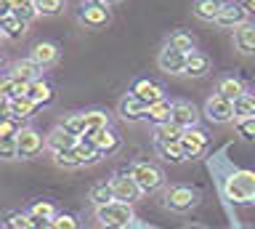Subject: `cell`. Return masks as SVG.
I'll return each instance as SVG.
<instances>
[{
    "mask_svg": "<svg viewBox=\"0 0 255 229\" xmlns=\"http://www.w3.org/2000/svg\"><path fill=\"white\" fill-rule=\"evenodd\" d=\"M223 192L231 203H253L255 200V171H234L223 184Z\"/></svg>",
    "mask_w": 255,
    "mask_h": 229,
    "instance_id": "1",
    "label": "cell"
},
{
    "mask_svg": "<svg viewBox=\"0 0 255 229\" xmlns=\"http://www.w3.org/2000/svg\"><path fill=\"white\" fill-rule=\"evenodd\" d=\"M128 173L135 179V184H138L143 192H157V189H162L165 187V173L159 165L154 163H130V168H128Z\"/></svg>",
    "mask_w": 255,
    "mask_h": 229,
    "instance_id": "2",
    "label": "cell"
},
{
    "mask_svg": "<svg viewBox=\"0 0 255 229\" xmlns=\"http://www.w3.org/2000/svg\"><path fill=\"white\" fill-rule=\"evenodd\" d=\"M199 192L186 184H175L165 189V208H170L173 213H189L191 208H197Z\"/></svg>",
    "mask_w": 255,
    "mask_h": 229,
    "instance_id": "3",
    "label": "cell"
},
{
    "mask_svg": "<svg viewBox=\"0 0 255 229\" xmlns=\"http://www.w3.org/2000/svg\"><path fill=\"white\" fill-rule=\"evenodd\" d=\"M109 187H112V195H115V200L128 203V205L138 203V200H141V195H143V189L135 184V179H133L128 171L115 173V176L109 179Z\"/></svg>",
    "mask_w": 255,
    "mask_h": 229,
    "instance_id": "4",
    "label": "cell"
},
{
    "mask_svg": "<svg viewBox=\"0 0 255 229\" xmlns=\"http://www.w3.org/2000/svg\"><path fill=\"white\" fill-rule=\"evenodd\" d=\"M80 24H85L88 29H101L112 21V11L107 3L101 0H88V3L80 5V13H77Z\"/></svg>",
    "mask_w": 255,
    "mask_h": 229,
    "instance_id": "5",
    "label": "cell"
},
{
    "mask_svg": "<svg viewBox=\"0 0 255 229\" xmlns=\"http://www.w3.org/2000/svg\"><path fill=\"white\" fill-rule=\"evenodd\" d=\"M96 219H99V224H120V227H128V224L133 221V205L120 203V200H112V203L99 205V208H96Z\"/></svg>",
    "mask_w": 255,
    "mask_h": 229,
    "instance_id": "6",
    "label": "cell"
},
{
    "mask_svg": "<svg viewBox=\"0 0 255 229\" xmlns=\"http://www.w3.org/2000/svg\"><path fill=\"white\" fill-rule=\"evenodd\" d=\"M16 149H19V157L21 160H32V157H37L40 152L45 149V136L35 128H24L16 133Z\"/></svg>",
    "mask_w": 255,
    "mask_h": 229,
    "instance_id": "7",
    "label": "cell"
},
{
    "mask_svg": "<svg viewBox=\"0 0 255 229\" xmlns=\"http://www.w3.org/2000/svg\"><path fill=\"white\" fill-rule=\"evenodd\" d=\"M205 117L215 125L234 123V101L223 99L221 93H213V96L205 101Z\"/></svg>",
    "mask_w": 255,
    "mask_h": 229,
    "instance_id": "8",
    "label": "cell"
},
{
    "mask_svg": "<svg viewBox=\"0 0 255 229\" xmlns=\"http://www.w3.org/2000/svg\"><path fill=\"white\" fill-rule=\"evenodd\" d=\"M117 112L125 123H138V120H146V112H149V104L143 99H138L135 93H125L117 104Z\"/></svg>",
    "mask_w": 255,
    "mask_h": 229,
    "instance_id": "9",
    "label": "cell"
},
{
    "mask_svg": "<svg viewBox=\"0 0 255 229\" xmlns=\"http://www.w3.org/2000/svg\"><path fill=\"white\" fill-rule=\"evenodd\" d=\"M207 147H210V139H207L205 131H199V128H186L183 131L181 149H183V157H186V160H194V157L205 155Z\"/></svg>",
    "mask_w": 255,
    "mask_h": 229,
    "instance_id": "10",
    "label": "cell"
},
{
    "mask_svg": "<svg viewBox=\"0 0 255 229\" xmlns=\"http://www.w3.org/2000/svg\"><path fill=\"white\" fill-rule=\"evenodd\" d=\"M85 136H91L99 147V157H115L120 149H123V139L117 136L112 128H104V131H85Z\"/></svg>",
    "mask_w": 255,
    "mask_h": 229,
    "instance_id": "11",
    "label": "cell"
},
{
    "mask_svg": "<svg viewBox=\"0 0 255 229\" xmlns=\"http://www.w3.org/2000/svg\"><path fill=\"white\" fill-rule=\"evenodd\" d=\"M247 16H250V13L245 11L242 3H237V0H229V3H223V11H221V16L215 19V24H218V27H226V29H237L239 24L250 21Z\"/></svg>",
    "mask_w": 255,
    "mask_h": 229,
    "instance_id": "12",
    "label": "cell"
},
{
    "mask_svg": "<svg viewBox=\"0 0 255 229\" xmlns=\"http://www.w3.org/2000/svg\"><path fill=\"white\" fill-rule=\"evenodd\" d=\"M170 120H173L175 125H181L183 131H186V128H197V123H199V109L191 104V101L178 99V101H173V115H170Z\"/></svg>",
    "mask_w": 255,
    "mask_h": 229,
    "instance_id": "13",
    "label": "cell"
},
{
    "mask_svg": "<svg viewBox=\"0 0 255 229\" xmlns=\"http://www.w3.org/2000/svg\"><path fill=\"white\" fill-rule=\"evenodd\" d=\"M157 67L162 69L165 75H183V67H186V53L170 48V45H165L162 51H159L157 56Z\"/></svg>",
    "mask_w": 255,
    "mask_h": 229,
    "instance_id": "14",
    "label": "cell"
},
{
    "mask_svg": "<svg viewBox=\"0 0 255 229\" xmlns=\"http://www.w3.org/2000/svg\"><path fill=\"white\" fill-rule=\"evenodd\" d=\"M29 59L35 61V64L40 69H48V67H53L56 61H59V45L51 43V40H43V43H37L35 48L29 51Z\"/></svg>",
    "mask_w": 255,
    "mask_h": 229,
    "instance_id": "15",
    "label": "cell"
},
{
    "mask_svg": "<svg viewBox=\"0 0 255 229\" xmlns=\"http://www.w3.org/2000/svg\"><path fill=\"white\" fill-rule=\"evenodd\" d=\"M130 93H135L138 99H143L146 104H154V101L165 99V88L154 80H146V77H138V80H133L130 85Z\"/></svg>",
    "mask_w": 255,
    "mask_h": 229,
    "instance_id": "16",
    "label": "cell"
},
{
    "mask_svg": "<svg viewBox=\"0 0 255 229\" xmlns=\"http://www.w3.org/2000/svg\"><path fill=\"white\" fill-rule=\"evenodd\" d=\"M234 48L247 56L255 53V21H245L234 29Z\"/></svg>",
    "mask_w": 255,
    "mask_h": 229,
    "instance_id": "17",
    "label": "cell"
},
{
    "mask_svg": "<svg viewBox=\"0 0 255 229\" xmlns=\"http://www.w3.org/2000/svg\"><path fill=\"white\" fill-rule=\"evenodd\" d=\"M75 147H77V139L69 136V133L61 128V125H59V128H53V131L45 136V149H48L51 155L67 152V149H75Z\"/></svg>",
    "mask_w": 255,
    "mask_h": 229,
    "instance_id": "18",
    "label": "cell"
},
{
    "mask_svg": "<svg viewBox=\"0 0 255 229\" xmlns=\"http://www.w3.org/2000/svg\"><path fill=\"white\" fill-rule=\"evenodd\" d=\"M27 96L35 99L40 107H48V104H53V101H56V91H53V85L48 83V80L37 77V80H32L27 85Z\"/></svg>",
    "mask_w": 255,
    "mask_h": 229,
    "instance_id": "19",
    "label": "cell"
},
{
    "mask_svg": "<svg viewBox=\"0 0 255 229\" xmlns=\"http://www.w3.org/2000/svg\"><path fill=\"white\" fill-rule=\"evenodd\" d=\"M37 109H40V104H37L35 99H29L27 93H24V96H13V99H8V115L19 117V120L35 117Z\"/></svg>",
    "mask_w": 255,
    "mask_h": 229,
    "instance_id": "20",
    "label": "cell"
},
{
    "mask_svg": "<svg viewBox=\"0 0 255 229\" xmlns=\"http://www.w3.org/2000/svg\"><path fill=\"white\" fill-rule=\"evenodd\" d=\"M223 11V0H194L191 3V13L199 21H215Z\"/></svg>",
    "mask_w": 255,
    "mask_h": 229,
    "instance_id": "21",
    "label": "cell"
},
{
    "mask_svg": "<svg viewBox=\"0 0 255 229\" xmlns=\"http://www.w3.org/2000/svg\"><path fill=\"white\" fill-rule=\"evenodd\" d=\"M210 72V59H207V53L202 51H191L186 53V67H183V75L189 77H202Z\"/></svg>",
    "mask_w": 255,
    "mask_h": 229,
    "instance_id": "22",
    "label": "cell"
},
{
    "mask_svg": "<svg viewBox=\"0 0 255 229\" xmlns=\"http://www.w3.org/2000/svg\"><path fill=\"white\" fill-rule=\"evenodd\" d=\"M40 72H43V69H40L35 61H32V59H24V61H16L8 75L16 77L19 83H32V80H37V77H40Z\"/></svg>",
    "mask_w": 255,
    "mask_h": 229,
    "instance_id": "23",
    "label": "cell"
},
{
    "mask_svg": "<svg viewBox=\"0 0 255 229\" xmlns=\"http://www.w3.org/2000/svg\"><path fill=\"white\" fill-rule=\"evenodd\" d=\"M154 149L165 163H183L186 160L183 149H181V141H154Z\"/></svg>",
    "mask_w": 255,
    "mask_h": 229,
    "instance_id": "24",
    "label": "cell"
},
{
    "mask_svg": "<svg viewBox=\"0 0 255 229\" xmlns=\"http://www.w3.org/2000/svg\"><path fill=\"white\" fill-rule=\"evenodd\" d=\"M218 93H221L223 99H231V101H234V99H239V96H242V93H247V91H245V83L239 80V77L226 75V77H221V80H218Z\"/></svg>",
    "mask_w": 255,
    "mask_h": 229,
    "instance_id": "25",
    "label": "cell"
},
{
    "mask_svg": "<svg viewBox=\"0 0 255 229\" xmlns=\"http://www.w3.org/2000/svg\"><path fill=\"white\" fill-rule=\"evenodd\" d=\"M165 45H170V48L181 51V53H191V51H197V43H194V37H191L189 32H183V29H175V32H170V35H167Z\"/></svg>",
    "mask_w": 255,
    "mask_h": 229,
    "instance_id": "26",
    "label": "cell"
},
{
    "mask_svg": "<svg viewBox=\"0 0 255 229\" xmlns=\"http://www.w3.org/2000/svg\"><path fill=\"white\" fill-rule=\"evenodd\" d=\"M170 115H173V101H167V99H159L154 101V104H149V112H146V120L149 123H167L170 120Z\"/></svg>",
    "mask_w": 255,
    "mask_h": 229,
    "instance_id": "27",
    "label": "cell"
},
{
    "mask_svg": "<svg viewBox=\"0 0 255 229\" xmlns=\"http://www.w3.org/2000/svg\"><path fill=\"white\" fill-rule=\"evenodd\" d=\"M85 117V131H104L109 128V112L107 109H88V112H83Z\"/></svg>",
    "mask_w": 255,
    "mask_h": 229,
    "instance_id": "28",
    "label": "cell"
},
{
    "mask_svg": "<svg viewBox=\"0 0 255 229\" xmlns=\"http://www.w3.org/2000/svg\"><path fill=\"white\" fill-rule=\"evenodd\" d=\"M0 29H3V37H8V40H19L24 35V29H27V24L21 19H16L13 13H8V16L0 19Z\"/></svg>",
    "mask_w": 255,
    "mask_h": 229,
    "instance_id": "29",
    "label": "cell"
},
{
    "mask_svg": "<svg viewBox=\"0 0 255 229\" xmlns=\"http://www.w3.org/2000/svg\"><path fill=\"white\" fill-rule=\"evenodd\" d=\"M181 139H183V128L175 125L173 120L154 125V141H181Z\"/></svg>",
    "mask_w": 255,
    "mask_h": 229,
    "instance_id": "30",
    "label": "cell"
},
{
    "mask_svg": "<svg viewBox=\"0 0 255 229\" xmlns=\"http://www.w3.org/2000/svg\"><path fill=\"white\" fill-rule=\"evenodd\" d=\"M11 13L16 19H21L24 24H29V21L37 16L35 0H11Z\"/></svg>",
    "mask_w": 255,
    "mask_h": 229,
    "instance_id": "31",
    "label": "cell"
},
{
    "mask_svg": "<svg viewBox=\"0 0 255 229\" xmlns=\"http://www.w3.org/2000/svg\"><path fill=\"white\" fill-rule=\"evenodd\" d=\"M88 200H91V203L96 205V208H99V205H107V203L115 200L109 181H99V184H93V187H91V192H88Z\"/></svg>",
    "mask_w": 255,
    "mask_h": 229,
    "instance_id": "32",
    "label": "cell"
},
{
    "mask_svg": "<svg viewBox=\"0 0 255 229\" xmlns=\"http://www.w3.org/2000/svg\"><path fill=\"white\" fill-rule=\"evenodd\" d=\"M27 85H29V83H19V80H16V77H11V75L0 77V93H3L5 99L24 96V93H27Z\"/></svg>",
    "mask_w": 255,
    "mask_h": 229,
    "instance_id": "33",
    "label": "cell"
},
{
    "mask_svg": "<svg viewBox=\"0 0 255 229\" xmlns=\"http://www.w3.org/2000/svg\"><path fill=\"white\" fill-rule=\"evenodd\" d=\"M61 128L69 133V136H75V139H80L85 133V117H83V112H72V115H67L61 120Z\"/></svg>",
    "mask_w": 255,
    "mask_h": 229,
    "instance_id": "34",
    "label": "cell"
},
{
    "mask_svg": "<svg viewBox=\"0 0 255 229\" xmlns=\"http://www.w3.org/2000/svg\"><path fill=\"white\" fill-rule=\"evenodd\" d=\"M237 117H255V93H242L234 99V120Z\"/></svg>",
    "mask_w": 255,
    "mask_h": 229,
    "instance_id": "35",
    "label": "cell"
},
{
    "mask_svg": "<svg viewBox=\"0 0 255 229\" xmlns=\"http://www.w3.org/2000/svg\"><path fill=\"white\" fill-rule=\"evenodd\" d=\"M53 163L59 165V168H80V165H85V160L80 157L77 149H67V152H56V155H53Z\"/></svg>",
    "mask_w": 255,
    "mask_h": 229,
    "instance_id": "36",
    "label": "cell"
},
{
    "mask_svg": "<svg viewBox=\"0 0 255 229\" xmlns=\"http://www.w3.org/2000/svg\"><path fill=\"white\" fill-rule=\"evenodd\" d=\"M37 16H59L67 8V0H35Z\"/></svg>",
    "mask_w": 255,
    "mask_h": 229,
    "instance_id": "37",
    "label": "cell"
},
{
    "mask_svg": "<svg viewBox=\"0 0 255 229\" xmlns=\"http://www.w3.org/2000/svg\"><path fill=\"white\" fill-rule=\"evenodd\" d=\"M3 229H32L29 213H21V211H11V213H5V219H3Z\"/></svg>",
    "mask_w": 255,
    "mask_h": 229,
    "instance_id": "38",
    "label": "cell"
},
{
    "mask_svg": "<svg viewBox=\"0 0 255 229\" xmlns=\"http://www.w3.org/2000/svg\"><path fill=\"white\" fill-rule=\"evenodd\" d=\"M29 216H37V219H48L51 221L56 216V208H53V203H48V200H32L29 203V208H27Z\"/></svg>",
    "mask_w": 255,
    "mask_h": 229,
    "instance_id": "39",
    "label": "cell"
},
{
    "mask_svg": "<svg viewBox=\"0 0 255 229\" xmlns=\"http://www.w3.org/2000/svg\"><path fill=\"white\" fill-rule=\"evenodd\" d=\"M21 128H24V120H19V117H13V115H3V117H0V139L16 136Z\"/></svg>",
    "mask_w": 255,
    "mask_h": 229,
    "instance_id": "40",
    "label": "cell"
},
{
    "mask_svg": "<svg viewBox=\"0 0 255 229\" xmlns=\"http://www.w3.org/2000/svg\"><path fill=\"white\" fill-rule=\"evenodd\" d=\"M234 128L245 141H255V117H237Z\"/></svg>",
    "mask_w": 255,
    "mask_h": 229,
    "instance_id": "41",
    "label": "cell"
},
{
    "mask_svg": "<svg viewBox=\"0 0 255 229\" xmlns=\"http://www.w3.org/2000/svg\"><path fill=\"white\" fill-rule=\"evenodd\" d=\"M51 229H83V227H80V219L72 216V213H56L51 219Z\"/></svg>",
    "mask_w": 255,
    "mask_h": 229,
    "instance_id": "42",
    "label": "cell"
},
{
    "mask_svg": "<svg viewBox=\"0 0 255 229\" xmlns=\"http://www.w3.org/2000/svg\"><path fill=\"white\" fill-rule=\"evenodd\" d=\"M19 149H16V136H5L0 139V160H16Z\"/></svg>",
    "mask_w": 255,
    "mask_h": 229,
    "instance_id": "43",
    "label": "cell"
},
{
    "mask_svg": "<svg viewBox=\"0 0 255 229\" xmlns=\"http://www.w3.org/2000/svg\"><path fill=\"white\" fill-rule=\"evenodd\" d=\"M11 13V0H0V19Z\"/></svg>",
    "mask_w": 255,
    "mask_h": 229,
    "instance_id": "44",
    "label": "cell"
},
{
    "mask_svg": "<svg viewBox=\"0 0 255 229\" xmlns=\"http://www.w3.org/2000/svg\"><path fill=\"white\" fill-rule=\"evenodd\" d=\"M242 5H245V11L250 13V16H255V0H242Z\"/></svg>",
    "mask_w": 255,
    "mask_h": 229,
    "instance_id": "45",
    "label": "cell"
},
{
    "mask_svg": "<svg viewBox=\"0 0 255 229\" xmlns=\"http://www.w3.org/2000/svg\"><path fill=\"white\" fill-rule=\"evenodd\" d=\"M3 115H8V99L0 93V117H3Z\"/></svg>",
    "mask_w": 255,
    "mask_h": 229,
    "instance_id": "46",
    "label": "cell"
},
{
    "mask_svg": "<svg viewBox=\"0 0 255 229\" xmlns=\"http://www.w3.org/2000/svg\"><path fill=\"white\" fill-rule=\"evenodd\" d=\"M99 229H128V227H120V224H99Z\"/></svg>",
    "mask_w": 255,
    "mask_h": 229,
    "instance_id": "47",
    "label": "cell"
},
{
    "mask_svg": "<svg viewBox=\"0 0 255 229\" xmlns=\"http://www.w3.org/2000/svg\"><path fill=\"white\" fill-rule=\"evenodd\" d=\"M101 3H107V5H115V3H123V0H101Z\"/></svg>",
    "mask_w": 255,
    "mask_h": 229,
    "instance_id": "48",
    "label": "cell"
},
{
    "mask_svg": "<svg viewBox=\"0 0 255 229\" xmlns=\"http://www.w3.org/2000/svg\"><path fill=\"white\" fill-rule=\"evenodd\" d=\"M186 229H207V227H202V224H191V227H186Z\"/></svg>",
    "mask_w": 255,
    "mask_h": 229,
    "instance_id": "49",
    "label": "cell"
},
{
    "mask_svg": "<svg viewBox=\"0 0 255 229\" xmlns=\"http://www.w3.org/2000/svg\"><path fill=\"white\" fill-rule=\"evenodd\" d=\"M0 40H3V29H0Z\"/></svg>",
    "mask_w": 255,
    "mask_h": 229,
    "instance_id": "50",
    "label": "cell"
},
{
    "mask_svg": "<svg viewBox=\"0 0 255 229\" xmlns=\"http://www.w3.org/2000/svg\"><path fill=\"white\" fill-rule=\"evenodd\" d=\"M0 61H3V53H0Z\"/></svg>",
    "mask_w": 255,
    "mask_h": 229,
    "instance_id": "51",
    "label": "cell"
}]
</instances>
